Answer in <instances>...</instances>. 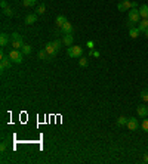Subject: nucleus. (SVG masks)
Wrapping results in <instances>:
<instances>
[{
  "label": "nucleus",
  "mask_w": 148,
  "mask_h": 164,
  "mask_svg": "<svg viewBox=\"0 0 148 164\" xmlns=\"http://www.w3.org/2000/svg\"><path fill=\"white\" fill-rule=\"evenodd\" d=\"M9 58L13 64H21L24 61V53L19 50V49H12L9 52Z\"/></svg>",
  "instance_id": "nucleus-1"
},
{
  "label": "nucleus",
  "mask_w": 148,
  "mask_h": 164,
  "mask_svg": "<svg viewBox=\"0 0 148 164\" xmlns=\"http://www.w3.org/2000/svg\"><path fill=\"white\" fill-rule=\"evenodd\" d=\"M127 18H129V21H132L133 24H139V18H141L139 9H138V8L129 9V11H127Z\"/></svg>",
  "instance_id": "nucleus-2"
},
{
  "label": "nucleus",
  "mask_w": 148,
  "mask_h": 164,
  "mask_svg": "<svg viewBox=\"0 0 148 164\" xmlns=\"http://www.w3.org/2000/svg\"><path fill=\"white\" fill-rule=\"evenodd\" d=\"M67 53H68L70 58H81L83 49H81L80 46H70L68 50H67Z\"/></svg>",
  "instance_id": "nucleus-3"
},
{
  "label": "nucleus",
  "mask_w": 148,
  "mask_h": 164,
  "mask_svg": "<svg viewBox=\"0 0 148 164\" xmlns=\"http://www.w3.org/2000/svg\"><path fill=\"white\" fill-rule=\"evenodd\" d=\"M0 58H2V59H0V68H2V70H8V68H11L12 61H11V58H9V55L2 53Z\"/></svg>",
  "instance_id": "nucleus-4"
},
{
  "label": "nucleus",
  "mask_w": 148,
  "mask_h": 164,
  "mask_svg": "<svg viewBox=\"0 0 148 164\" xmlns=\"http://www.w3.org/2000/svg\"><path fill=\"white\" fill-rule=\"evenodd\" d=\"M117 9L120 12H127L129 9H132V2H130V0H122V2L117 5Z\"/></svg>",
  "instance_id": "nucleus-5"
},
{
  "label": "nucleus",
  "mask_w": 148,
  "mask_h": 164,
  "mask_svg": "<svg viewBox=\"0 0 148 164\" xmlns=\"http://www.w3.org/2000/svg\"><path fill=\"white\" fill-rule=\"evenodd\" d=\"M127 129L130 132H135L139 129V121L136 120V118H133V117H129V120H127Z\"/></svg>",
  "instance_id": "nucleus-6"
},
{
  "label": "nucleus",
  "mask_w": 148,
  "mask_h": 164,
  "mask_svg": "<svg viewBox=\"0 0 148 164\" xmlns=\"http://www.w3.org/2000/svg\"><path fill=\"white\" fill-rule=\"evenodd\" d=\"M45 50L47 52V55H49V58H50V59H53V58L57 56V53H58V50L55 49V46H53V43H46Z\"/></svg>",
  "instance_id": "nucleus-7"
},
{
  "label": "nucleus",
  "mask_w": 148,
  "mask_h": 164,
  "mask_svg": "<svg viewBox=\"0 0 148 164\" xmlns=\"http://www.w3.org/2000/svg\"><path fill=\"white\" fill-rule=\"evenodd\" d=\"M59 31H61L62 34H73V25L67 21L61 28H59Z\"/></svg>",
  "instance_id": "nucleus-8"
},
{
  "label": "nucleus",
  "mask_w": 148,
  "mask_h": 164,
  "mask_svg": "<svg viewBox=\"0 0 148 164\" xmlns=\"http://www.w3.org/2000/svg\"><path fill=\"white\" fill-rule=\"evenodd\" d=\"M9 42H11V36L9 34H6V33H2L0 34V46H8L9 44Z\"/></svg>",
  "instance_id": "nucleus-9"
},
{
  "label": "nucleus",
  "mask_w": 148,
  "mask_h": 164,
  "mask_svg": "<svg viewBox=\"0 0 148 164\" xmlns=\"http://www.w3.org/2000/svg\"><path fill=\"white\" fill-rule=\"evenodd\" d=\"M138 28H139V31H141V33H145V31L148 30V18H142V19L139 21Z\"/></svg>",
  "instance_id": "nucleus-10"
},
{
  "label": "nucleus",
  "mask_w": 148,
  "mask_h": 164,
  "mask_svg": "<svg viewBox=\"0 0 148 164\" xmlns=\"http://www.w3.org/2000/svg\"><path fill=\"white\" fill-rule=\"evenodd\" d=\"M136 112L141 118H144V117H147L148 115V108L145 107V105H139V107L136 108Z\"/></svg>",
  "instance_id": "nucleus-11"
},
{
  "label": "nucleus",
  "mask_w": 148,
  "mask_h": 164,
  "mask_svg": "<svg viewBox=\"0 0 148 164\" xmlns=\"http://www.w3.org/2000/svg\"><path fill=\"white\" fill-rule=\"evenodd\" d=\"M73 40H74V37H73V34H64V39H62V43L65 44L67 47H70V46H73Z\"/></svg>",
  "instance_id": "nucleus-12"
},
{
  "label": "nucleus",
  "mask_w": 148,
  "mask_h": 164,
  "mask_svg": "<svg viewBox=\"0 0 148 164\" xmlns=\"http://www.w3.org/2000/svg\"><path fill=\"white\" fill-rule=\"evenodd\" d=\"M36 21H37V13H30V15L25 16V24L27 25H33Z\"/></svg>",
  "instance_id": "nucleus-13"
},
{
  "label": "nucleus",
  "mask_w": 148,
  "mask_h": 164,
  "mask_svg": "<svg viewBox=\"0 0 148 164\" xmlns=\"http://www.w3.org/2000/svg\"><path fill=\"white\" fill-rule=\"evenodd\" d=\"M65 22H67V18H65L64 15H58L57 19H55V24H57L58 28H61V27H62V25H64Z\"/></svg>",
  "instance_id": "nucleus-14"
},
{
  "label": "nucleus",
  "mask_w": 148,
  "mask_h": 164,
  "mask_svg": "<svg viewBox=\"0 0 148 164\" xmlns=\"http://www.w3.org/2000/svg\"><path fill=\"white\" fill-rule=\"evenodd\" d=\"M11 44H12L13 49H19V50H21V47H22L25 43H24V39H21V40H11Z\"/></svg>",
  "instance_id": "nucleus-15"
},
{
  "label": "nucleus",
  "mask_w": 148,
  "mask_h": 164,
  "mask_svg": "<svg viewBox=\"0 0 148 164\" xmlns=\"http://www.w3.org/2000/svg\"><path fill=\"white\" fill-rule=\"evenodd\" d=\"M139 15H141V18H148V5L139 6Z\"/></svg>",
  "instance_id": "nucleus-16"
},
{
  "label": "nucleus",
  "mask_w": 148,
  "mask_h": 164,
  "mask_svg": "<svg viewBox=\"0 0 148 164\" xmlns=\"http://www.w3.org/2000/svg\"><path fill=\"white\" fill-rule=\"evenodd\" d=\"M37 56H39V59H42V61H49V59H50V58H49V55H47V52H46L45 49L39 50Z\"/></svg>",
  "instance_id": "nucleus-17"
},
{
  "label": "nucleus",
  "mask_w": 148,
  "mask_h": 164,
  "mask_svg": "<svg viewBox=\"0 0 148 164\" xmlns=\"http://www.w3.org/2000/svg\"><path fill=\"white\" fill-rule=\"evenodd\" d=\"M139 33H141V31H139V28H138V27H133V28H129V36H130L132 39H136L138 36H139Z\"/></svg>",
  "instance_id": "nucleus-18"
},
{
  "label": "nucleus",
  "mask_w": 148,
  "mask_h": 164,
  "mask_svg": "<svg viewBox=\"0 0 148 164\" xmlns=\"http://www.w3.org/2000/svg\"><path fill=\"white\" fill-rule=\"evenodd\" d=\"M36 3H37V0H22V5L27 8H33V6H36Z\"/></svg>",
  "instance_id": "nucleus-19"
},
{
  "label": "nucleus",
  "mask_w": 148,
  "mask_h": 164,
  "mask_svg": "<svg viewBox=\"0 0 148 164\" xmlns=\"http://www.w3.org/2000/svg\"><path fill=\"white\" fill-rule=\"evenodd\" d=\"M127 120H129L127 117L122 115V117H119V118H117V124H119V126H126V124H127Z\"/></svg>",
  "instance_id": "nucleus-20"
},
{
  "label": "nucleus",
  "mask_w": 148,
  "mask_h": 164,
  "mask_svg": "<svg viewBox=\"0 0 148 164\" xmlns=\"http://www.w3.org/2000/svg\"><path fill=\"white\" fill-rule=\"evenodd\" d=\"M21 52H22L24 55H30L31 53V46H30V44H24L22 47H21Z\"/></svg>",
  "instance_id": "nucleus-21"
},
{
  "label": "nucleus",
  "mask_w": 148,
  "mask_h": 164,
  "mask_svg": "<svg viewBox=\"0 0 148 164\" xmlns=\"http://www.w3.org/2000/svg\"><path fill=\"white\" fill-rule=\"evenodd\" d=\"M45 12H46L45 5H39V6H37V9H36V13H37V15H43Z\"/></svg>",
  "instance_id": "nucleus-22"
},
{
  "label": "nucleus",
  "mask_w": 148,
  "mask_h": 164,
  "mask_svg": "<svg viewBox=\"0 0 148 164\" xmlns=\"http://www.w3.org/2000/svg\"><path fill=\"white\" fill-rule=\"evenodd\" d=\"M139 98L142 99L144 102H148V90H142V92L139 93Z\"/></svg>",
  "instance_id": "nucleus-23"
},
{
  "label": "nucleus",
  "mask_w": 148,
  "mask_h": 164,
  "mask_svg": "<svg viewBox=\"0 0 148 164\" xmlns=\"http://www.w3.org/2000/svg\"><path fill=\"white\" fill-rule=\"evenodd\" d=\"M79 65L83 67V68H86L88 67V58H84V56H81L79 59Z\"/></svg>",
  "instance_id": "nucleus-24"
},
{
  "label": "nucleus",
  "mask_w": 148,
  "mask_h": 164,
  "mask_svg": "<svg viewBox=\"0 0 148 164\" xmlns=\"http://www.w3.org/2000/svg\"><path fill=\"white\" fill-rule=\"evenodd\" d=\"M3 13H5L6 16H9V18H11V16H13V11H12V9L9 8V6H8L6 9H3Z\"/></svg>",
  "instance_id": "nucleus-25"
},
{
  "label": "nucleus",
  "mask_w": 148,
  "mask_h": 164,
  "mask_svg": "<svg viewBox=\"0 0 148 164\" xmlns=\"http://www.w3.org/2000/svg\"><path fill=\"white\" fill-rule=\"evenodd\" d=\"M52 43H53V46H55V49H57L58 52H59V49H61V44H62V42H61L59 39H57V40H53Z\"/></svg>",
  "instance_id": "nucleus-26"
},
{
  "label": "nucleus",
  "mask_w": 148,
  "mask_h": 164,
  "mask_svg": "<svg viewBox=\"0 0 148 164\" xmlns=\"http://www.w3.org/2000/svg\"><path fill=\"white\" fill-rule=\"evenodd\" d=\"M22 39V36L19 33H12L11 34V40H21Z\"/></svg>",
  "instance_id": "nucleus-27"
},
{
  "label": "nucleus",
  "mask_w": 148,
  "mask_h": 164,
  "mask_svg": "<svg viewBox=\"0 0 148 164\" xmlns=\"http://www.w3.org/2000/svg\"><path fill=\"white\" fill-rule=\"evenodd\" d=\"M141 127H142V130L145 132V133H148V118H145V120L142 121V124H141Z\"/></svg>",
  "instance_id": "nucleus-28"
},
{
  "label": "nucleus",
  "mask_w": 148,
  "mask_h": 164,
  "mask_svg": "<svg viewBox=\"0 0 148 164\" xmlns=\"http://www.w3.org/2000/svg\"><path fill=\"white\" fill-rule=\"evenodd\" d=\"M6 148H8V142H6V141H3L2 145H0V151H2V152H5V151H6Z\"/></svg>",
  "instance_id": "nucleus-29"
},
{
  "label": "nucleus",
  "mask_w": 148,
  "mask_h": 164,
  "mask_svg": "<svg viewBox=\"0 0 148 164\" xmlns=\"http://www.w3.org/2000/svg\"><path fill=\"white\" fill-rule=\"evenodd\" d=\"M126 27H127V28H133V27H135V24H133L132 21H126Z\"/></svg>",
  "instance_id": "nucleus-30"
},
{
  "label": "nucleus",
  "mask_w": 148,
  "mask_h": 164,
  "mask_svg": "<svg viewBox=\"0 0 148 164\" xmlns=\"http://www.w3.org/2000/svg\"><path fill=\"white\" fill-rule=\"evenodd\" d=\"M91 55H93L95 58H99V52H96V50H91Z\"/></svg>",
  "instance_id": "nucleus-31"
},
{
  "label": "nucleus",
  "mask_w": 148,
  "mask_h": 164,
  "mask_svg": "<svg viewBox=\"0 0 148 164\" xmlns=\"http://www.w3.org/2000/svg\"><path fill=\"white\" fill-rule=\"evenodd\" d=\"M0 5H2V8H3V9H6V8H8V3H6L5 0H2V2H0Z\"/></svg>",
  "instance_id": "nucleus-32"
},
{
  "label": "nucleus",
  "mask_w": 148,
  "mask_h": 164,
  "mask_svg": "<svg viewBox=\"0 0 148 164\" xmlns=\"http://www.w3.org/2000/svg\"><path fill=\"white\" fill-rule=\"evenodd\" d=\"M88 47H91V50H93V47H95V43H93V42H88Z\"/></svg>",
  "instance_id": "nucleus-33"
},
{
  "label": "nucleus",
  "mask_w": 148,
  "mask_h": 164,
  "mask_svg": "<svg viewBox=\"0 0 148 164\" xmlns=\"http://www.w3.org/2000/svg\"><path fill=\"white\" fill-rule=\"evenodd\" d=\"M144 163H148V154H144Z\"/></svg>",
  "instance_id": "nucleus-34"
},
{
  "label": "nucleus",
  "mask_w": 148,
  "mask_h": 164,
  "mask_svg": "<svg viewBox=\"0 0 148 164\" xmlns=\"http://www.w3.org/2000/svg\"><path fill=\"white\" fill-rule=\"evenodd\" d=\"M132 8H138V3H136V2H132Z\"/></svg>",
  "instance_id": "nucleus-35"
},
{
  "label": "nucleus",
  "mask_w": 148,
  "mask_h": 164,
  "mask_svg": "<svg viewBox=\"0 0 148 164\" xmlns=\"http://www.w3.org/2000/svg\"><path fill=\"white\" fill-rule=\"evenodd\" d=\"M144 34H145L144 37H145V39H148V30H147V31H145V33H144Z\"/></svg>",
  "instance_id": "nucleus-36"
}]
</instances>
